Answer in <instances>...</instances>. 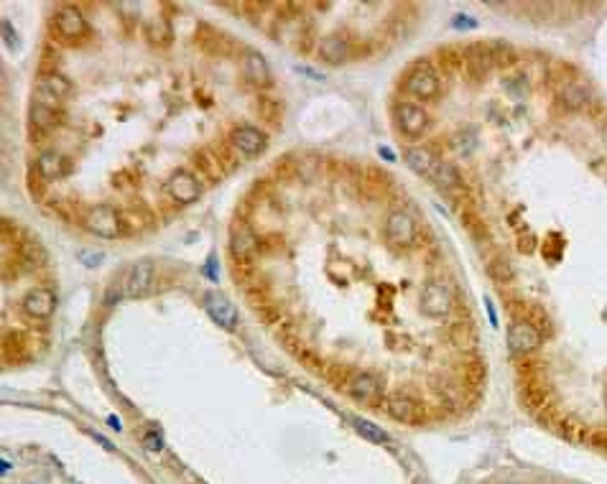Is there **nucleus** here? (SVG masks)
<instances>
[{
    "instance_id": "2f4dec72",
    "label": "nucleus",
    "mask_w": 607,
    "mask_h": 484,
    "mask_svg": "<svg viewBox=\"0 0 607 484\" xmlns=\"http://www.w3.org/2000/svg\"><path fill=\"white\" fill-rule=\"evenodd\" d=\"M378 153L383 155V158H386V161H395V155H393V151H390V148H378Z\"/></svg>"
},
{
    "instance_id": "5701e85b",
    "label": "nucleus",
    "mask_w": 607,
    "mask_h": 484,
    "mask_svg": "<svg viewBox=\"0 0 607 484\" xmlns=\"http://www.w3.org/2000/svg\"><path fill=\"white\" fill-rule=\"evenodd\" d=\"M59 123H62V118H59L57 107L41 105V102H36V105L31 107V130L36 127L39 133H46L51 127H57Z\"/></svg>"
},
{
    "instance_id": "aec40b11",
    "label": "nucleus",
    "mask_w": 607,
    "mask_h": 484,
    "mask_svg": "<svg viewBox=\"0 0 607 484\" xmlns=\"http://www.w3.org/2000/svg\"><path fill=\"white\" fill-rule=\"evenodd\" d=\"M403 158H406L411 171H416L418 176H426V179H434L439 158L431 153V151H426V148H409V151L403 153Z\"/></svg>"
},
{
    "instance_id": "4468645a",
    "label": "nucleus",
    "mask_w": 607,
    "mask_h": 484,
    "mask_svg": "<svg viewBox=\"0 0 607 484\" xmlns=\"http://www.w3.org/2000/svg\"><path fill=\"white\" fill-rule=\"evenodd\" d=\"M205 309L207 314L212 316V321H217L222 329L233 331L238 326V309L233 306V301H227L222 293H207L205 298Z\"/></svg>"
},
{
    "instance_id": "9d476101",
    "label": "nucleus",
    "mask_w": 607,
    "mask_h": 484,
    "mask_svg": "<svg viewBox=\"0 0 607 484\" xmlns=\"http://www.w3.org/2000/svg\"><path fill=\"white\" fill-rule=\"evenodd\" d=\"M54 26H57V34L62 36L64 41H77L87 34V23L82 11L74 6H64L54 15Z\"/></svg>"
},
{
    "instance_id": "473e14b6",
    "label": "nucleus",
    "mask_w": 607,
    "mask_h": 484,
    "mask_svg": "<svg viewBox=\"0 0 607 484\" xmlns=\"http://www.w3.org/2000/svg\"><path fill=\"white\" fill-rule=\"evenodd\" d=\"M110 426L118 428V431H121V418H115V415H110Z\"/></svg>"
},
{
    "instance_id": "1a4fd4ad",
    "label": "nucleus",
    "mask_w": 607,
    "mask_h": 484,
    "mask_svg": "<svg viewBox=\"0 0 607 484\" xmlns=\"http://www.w3.org/2000/svg\"><path fill=\"white\" fill-rule=\"evenodd\" d=\"M166 194L177 204H191L199 199L202 186H199L197 176L189 174V171H174L169 176V181H166Z\"/></svg>"
},
{
    "instance_id": "a211bd4d",
    "label": "nucleus",
    "mask_w": 607,
    "mask_h": 484,
    "mask_svg": "<svg viewBox=\"0 0 607 484\" xmlns=\"http://www.w3.org/2000/svg\"><path fill=\"white\" fill-rule=\"evenodd\" d=\"M243 74H245V79L250 85H258V87L271 85V67H268V62H266V57L258 54V51L245 54V59H243Z\"/></svg>"
},
{
    "instance_id": "f3484780",
    "label": "nucleus",
    "mask_w": 607,
    "mask_h": 484,
    "mask_svg": "<svg viewBox=\"0 0 607 484\" xmlns=\"http://www.w3.org/2000/svg\"><path fill=\"white\" fill-rule=\"evenodd\" d=\"M36 169H39V176L43 181H57V179L69 174V161H67V155L57 153V151H46L39 155Z\"/></svg>"
},
{
    "instance_id": "6ab92c4d",
    "label": "nucleus",
    "mask_w": 607,
    "mask_h": 484,
    "mask_svg": "<svg viewBox=\"0 0 607 484\" xmlns=\"http://www.w3.org/2000/svg\"><path fill=\"white\" fill-rule=\"evenodd\" d=\"M559 102L566 107V110H587V107L592 105V92L587 90L585 85H579V82H566L561 90H559Z\"/></svg>"
},
{
    "instance_id": "7ed1b4c3",
    "label": "nucleus",
    "mask_w": 607,
    "mask_h": 484,
    "mask_svg": "<svg viewBox=\"0 0 607 484\" xmlns=\"http://www.w3.org/2000/svg\"><path fill=\"white\" fill-rule=\"evenodd\" d=\"M454 306L452 286L446 281H429L421 291V311L431 319H444Z\"/></svg>"
},
{
    "instance_id": "9b49d317",
    "label": "nucleus",
    "mask_w": 607,
    "mask_h": 484,
    "mask_svg": "<svg viewBox=\"0 0 607 484\" xmlns=\"http://www.w3.org/2000/svg\"><path fill=\"white\" fill-rule=\"evenodd\" d=\"M386 410H388L390 418H395V421H401V423H421L424 421V406L421 403H416L414 398H409V395H403V393H395V395H388L386 398Z\"/></svg>"
},
{
    "instance_id": "dca6fc26",
    "label": "nucleus",
    "mask_w": 607,
    "mask_h": 484,
    "mask_svg": "<svg viewBox=\"0 0 607 484\" xmlns=\"http://www.w3.org/2000/svg\"><path fill=\"white\" fill-rule=\"evenodd\" d=\"M39 95H41V105H57L59 99H64L67 95L71 92V82L64 74H59V71H51V74H46V77H41V82H39Z\"/></svg>"
},
{
    "instance_id": "f8f14e48",
    "label": "nucleus",
    "mask_w": 607,
    "mask_h": 484,
    "mask_svg": "<svg viewBox=\"0 0 607 484\" xmlns=\"http://www.w3.org/2000/svg\"><path fill=\"white\" fill-rule=\"evenodd\" d=\"M508 344L516 354H528V352L541 347V331H538L528 319H521V321L510 324Z\"/></svg>"
},
{
    "instance_id": "bb28decb",
    "label": "nucleus",
    "mask_w": 607,
    "mask_h": 484,
    "mask_svg": "<svg viewBox=\"0 0 607 484\" xmlns=\"http://www.w3.org/2000/svg\"><path fill=\"white\" fill-rule=\"evenodd\" d=\"M462 225L467 227V232H470L472 237H485V235H487L485 225H482V222L475 217V214H470V212H467V214H462Z\"/></svg>"
},
{
    "instance_id": "4be33fe9",
    "label": "nucleus",
    "mask_w": 607,
    "mask_h": 484,
    "mask_svg": "<svg viewBox=\"0 0 607 484\" xmlns=\"http://www.w3.org/2000/svg\"><path fill=\"white\" fill-rule=\"evenodd\" d=\"M449 342L462 352H475L477 350V331L470 321H457L449 329Z\"/></svg>"
},
{
    "instance_id": "7c9ffc66",
    "label": "nucleus",
    "mask_w": 607,
    "mask_h": 484,
    "mask_svg": "<svg viewBox=\"0 0 607 484\" xmlns=\"http://www.w3.org/2000/svg\"><path fill=\"white\" fill-rule=\"evenodd\" d=\"M485 309H487V314H490V324H493V326H498V314H495L490 298H485Z\"/></svg>"
},
{
    "instance_id": "39448f33",
    "label": "nucleus",
    "mask_w": 607,
    "mask_h": 484,
    "mask_svg": "<svg viewBox=\"0 0 607 484\" xmlns=\"http://www.w3.org/2000/svg\"><path fill=\"white\" fill-rule=\"evenodd\" d=\"M406 92L418 99H434L439 95V77L429 62H418L406 77Z\"/></svg>"
},
{
    "instance_id": "423d86ee",
    "label": "nucleus",
    "mask_w": 607,
    "mask_h": 484,
    "mask_svg": "<svg viewBox=\"0 0 607 484\" xmlns=\"http://www.w3.org/2000/svg\"><path fill=\"white\" fill-rule=\"evenodd\" d=\"M395 123H398V130L409 138H421L429 127V115L421 105L416 102H401L395 107Z\"/></svg>"
},
{
    "instance_id": "b1692460",
    "label": "nucleus",
    "mask_w": 607,
    "mask_h": 484,
    "mask_svg": "<svg viewBox=\"0 0 607 484\" xmlns=\"http://www.w3.org/2000/svg\"><path fill=\"white\" fill-rule=\"evenodd\" d=\"M434 181H437L439 189L444 191H457L462 186V176H459L457 166L449 161H439L437 171H434Z\"/></svg>"
},
{
    "instance_id": "ddd939ff",
    "label": "nucleus",
    "mask_w": 607,
    "mask_h": 484,
    "mask_svg": "<svg viewBox=\"0 0 607 484\" xmlns=\"http://www.w3.org/2000/svg\"><path fill=\"white\" fill-rule=\"evenodd\" d=\"M258 250V237H255L245 222H235L230 230V253L235 263H250Z\"/></svg>"
},
{
    "instance_id": "c85d7f7f",
    "label": "nucleus",
    "mask_w": 607,
    "mask_h": 484,
    "mask_svg": "<svg viewBox=\"0 0 607 484\" xmlns=\"http://www.w3.org/2000/svg\"><path fill=\"white\" fill-rule=\"evenodd\" d=\"M143 443H146V449H149V451H161V446H163L161 436H156V434H146Z\"/></svg>"
},
{
    "instance_id": "a878e982",
    "label": "nucleus",
    "mask_w": 607,
    "mask_h": 484,
    "mask_svg": "<svg viewBox=\"0 0 607 484\" xmlns=\"http://www.w3.org/2000/svg\"><path fill=\"white\" fill-rule=\"evenodd\" d=\"M219 161H222V158L212 155V151H199V153L194 155V163H197L199 169L205 171L210 179H214V181L222 176V166H219Z\"/></svg>"
},
{
    "instance_id": "c756f323",
    "label": "nucleus",
    "mask_w": 607,
    "mask_h": 484,
    "mask_svg": "<svg viewBox=\"0 0 607 484\" xmlns=\"http://www.w3.org/2000/svg\"><path fill=\"white\" fill-rule=\"evenodd\" d=\"M454 26H457V29H475L477 23H475L472 18H462V13H459L457 18H454Z\"/></svg>"
},
{
    "instance_id": "393cba45",
    "label": "nucleus",
    "mask_w": 607,
    "mask_h": 484,
    "mask_svg": "<svg viewBox=\"0 0 607 484\" xmlns=\"http://www.w3.org/2000/svg\"><path fill=\"white\" fill-rule=\"evenodd\" d=\"M353 428L362 436V438H365V441H370V443H386V441H388V434H386L381 426H375V423L365 421V418H353Z\"/></svg>"
},
{
    "instance_id": "2eb2a0df",
    "label": "nucleus",
    "mask_w": 607,
    "mask_h": 484,
    "mask_svg": "<svg viewBox=\"0 0 607 484\" xmlns=\"http://www.w3.org/2000/svg\"><path fill=\"white\" fill-rule=\"evenodd\" d=\"M23 311L31 316V319H49L54 314V306H57V296L51 293L49 288H34L29 293L23 296Z\"/></svg>"
},
{
    "instance_id": "20e7f679",
    "label": "nucleus",
    "mask_w": 607,
    "mask_h": 484,
    "mask_svg": "<svg viewBox=\"0 0 607 484\" xmlns=\"http://www.w3.org/2000/svg\"><path fill=\"white\" fill-rule=\"evenodd\" d=\"M156 281V263L154 260H138L128 268L125 278H123V291L128 298H141L154 288Z\"/></svg>"
},
{
    "instance_id": "412c9836",
    "label": "nucleus",
    "mask_w": 607,
    "mask_h": 484,
    "mask_svg": "<svg viewBox=\"0 0 607 484\" xmlns=\"http://www.w3.org/2000/svg\"><path fill=\"white\" fill-rule=\"evenodd\" d=\"M319 57L325 59L327 64H342L350 57V43H347L345 36L329 34L319 41Z\"/></svg>"
},
{
    "instance_id": "6e6552de",
    "label": "nucleus",
    "mask_w": 607,
    "mask_h": 484,
    "mask_svg": "<svg viewBox=\"0 0 607 484\" xmlns=\"http://www.w3.org/2000/svg\"><path fill=\"white\" fill-rule=\"evenodd\" d=\"M230 146L240 155H258L266 151L268 138H266L263 130H258L253 125H238L230 130Z\"/></svg>"
},
{
    "instance_id": "f03ea898",
    "label": "nucleus",
    "mask_w": 607,
    "mask_h": 484,
    "mask_svg": "<svg viewBox=\"0 0 607 484\" xmlns=\"http://www.w3.org/2000/svg\"><path fill=\"white\" fill-rule=\"evenodd\" d=\"M82 222H85V227L92 235L105 240L118 237L123 230V214H118V209H113L110 204H97V207L87 209Z\"/></svg>"
},
{
    "instance_id": "0eeeda50",
    "label": "nucleus",
    "mask_w": 607,
    "mask_h": 484,
    "mask_svg": "<svg viewBox=\"0 0 607 484\" xmlns=\"http://www.w3.org/2000/svg\"><path fill=\"white\" fill-rule=\"evenodd\" d=\"M386 235H388V240L393 245L409 247L416 242V222H414V217H411L409 212L395 209L386 219Z\"/></svg>"
},
{
    "instance_id": "f257e3e1",
    "label": "nucleus",
    "mask_w": 607,
    "mask_h": 484,
    "mask_svg": "<svg viewBox=\"0 0 607 484\" xmlns=\"http://www.w3.org/2000/svg\"><path fill=\"white\" fill-rule=\"evenodd\" d=\"M337 387L342 393H347L350 398L367 403V406H375V403H383L386 393H383V382L370 372L360 370H342V378H339Z\"/></svg>"
},
{
    "instance_id": "cd10ccee",
    "label": "nucleus",
    "mask_w": 607,
    "mask_h": 484,
    "mask_svg": "<svg viewBox=\"0 0 607 484\" xmlns=\"http://www.w3.org/2000/svg\"><path fill=\"white\" fill-rule=\"evenodd\" d=\"M490 275H493L495 281H508V278H510V268H508V263H505V260H503V258L493 260V263H490Z\"/></svg>"
},
{
    "instance_id": "72a5a7b5",
    "label": "nucleus",
    "mask_w": 607,
    "mask_h": 484,
    "mask_svg": "<svg viewBox=\"0 0 607 484\" xmlns=\"http://www.w3.org/2000/svg\"><path fill=\"white\" fill-rule=\"evenodd\" d=\"M605 138H607V125H605Z\"/></svg>"
}]
</instances>
